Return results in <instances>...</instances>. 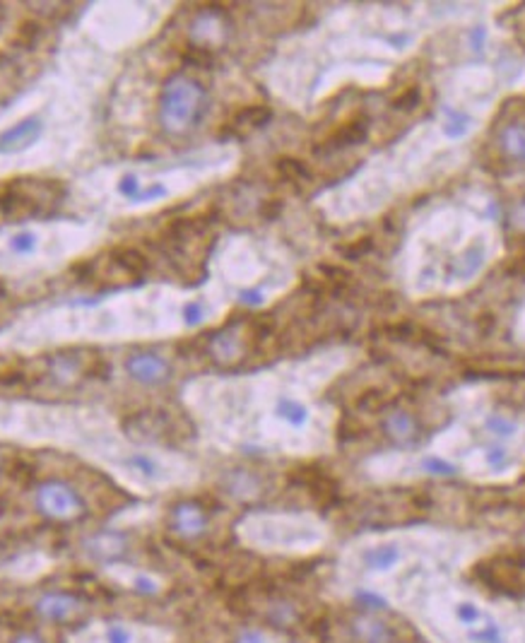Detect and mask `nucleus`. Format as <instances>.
I'll use <instances>...</instances> for the list:
<instances>
[{
    "label": "nucleus",
    "mask_w": 525,
    "mask_h": 643,
    "mask_svg": "<svg viewBox=\"0 0 525 643\" xmlns=\"http://www.w3.org/2000/svg\"><path fill=\"white\" fill-rule=\"evenodd\" d=\"M37 506L53 521H73L82 513V502L73 487L63 482H46L37 489Z\"/></svg>",
    "instance_id": "15"
},
{
    "label": "nucleus",
    "mask_w": 525,
    "mask_h": 643,
    "mask_svg": "<svg viewBox=\"0 0 525 643\" xmlns=\"http://www.w3.org/2000/svg\"><path fill=\"white\" fill-rule=\"evenodd\" d=\"M239 643H270V638L263 634H258V631H249V634L241 636V641Z\"/></svg>",
    "instance_id": "27"
},
{
    "label": "nucleus",
    "mask_w": 525,
    "mask_h": 643,
    "mask_svg": "<svg viewBox=\"0 0 525 643\" xmlns=\"http://www.w3.org/2000/svg\"><path fill=\"white\" fill-rule=\"evenodd\" d=\"M205 280L231 306L266 309L294 289L299 275L292 256L277 241L231 231L213 246Z\"/></svg>",
    "instance_id": "8"
},
{
    "label": "nucleus",
    "mask_w": 525,
    "mask_h": 643,
    "mask_svg": "<svg viewBox=\"0 0 525 643\" xmlns=\"http://www.w3.org/2000/svg\"><path fill=\"white\" fill-rule=\"evenodd\" d=\"M109 227L96 217H60L17 222L0 234V266L23 270H59L96 251Z\"/></svg>",
    "instance_id": "9"
},
{
    "label": "nucleus",
    "mask_w": 525,
    "mask_h": 643,
    "mask_svg": "<svg viewBox=\"0 0 525 643\" xmlns=\"http://www.w3.org/2000/svg\"><path fill=\"white\" fill-rule=\"evenodd\" d=\"M205 523H207L205 513H203L198 506H191V503L178 506L177 513H174V525H177V530L181 532V535H186V538H195V535H200V532L205 530Z\"/></svg>",
    "instance_id": "21"
},
{
    "label": "nucleus",
    "mask_w": 525,
    "mask_h": 643,
    "mask_svg": "<svg viewBox=\"0 0 525 643\" xmlns=\"http://www.w3.org/2000/svg\"><path fill=\"white\" fill-rule=\"evenodd\" d=\"M503 149L509 152L511 157L516 159H525V126L523 123H516V126H509L503 131Z\"/></svg>",
    "instance_id": "25"
},
{
    "label": "nucleus",
    "mask_w": 525,
    "mask_h": 643,
    "mask_svg": "<svg viewBox=\"0 0 525 643\" xmlns=\"http://www.w3.org/2000/svg\"><path fill=\"white\" fill-rule=\"evenodd\" d=\"M352 631H355V638L362 643H391L393 641V631L391 627L385 624L384 620L378 617H359L352 624Z\"/></svg>",
    "instance_id": "20"
},
{
    "label": "nucleus",
    "mask_w": 525,
    "mask_h": 643,
    "mask_svg": "<svg viewBox=\"0 0 525 643\" xmlns=\"http://www.w3.org/2000/svg\"><path fill=\"white\" fill-rule=\"evenodd\" d=\"M0 439L70 453L135 494H159L198 480L191 460L167 448L138 444L102 407L0 403Z\"/></svg>",
    "instance_id": "5"
},
{
    "label": "nucleus",
    "mask_w": 525,
    "mask_h": 643,
    "mask_svg": "<svg viewBox=\"0 0 525 643\" xmlns=\"http://www.w3.org/2000/svg\"><path fill=\"white\" fill-rule=\"evenodd\" d=\"M506 80L509 73L502 63L477 59L451 66L439 82L431 116L374 152L349 177L323 188L313 207L330 224L367 222L453 174Z\"/></svg>",
    "instance_id": "3"
},
{
    "label": "nucleus",
    "mask_w": 525,
    "mask_h": 643,
    "mask_svg": "<svg viewBox=\"0 0 525 643\" xmlns=\"http://www.w3.org/2000/svg\"><path fill=\"white\" fill-rule=\"evenodd\" d=\"M467 641L470 643H506V631L494 617H484L480 624H475L473 629H466Z\"/></svg>",
    "instance_id": "22"
},
{
    "label": "nucleus",
    "mask_w": 525,
    "mask_h": 643,
    "mask_svg": "<svg viewBox=\"0 0 525 643\" xmlns=\"http://www.w3.org/2000/svg\"><path fill=\"white\" fill-rule=\"evenodd\" d=\"M13 643H44V641H41V638L34 634H24V636H17Z\"/></svg>",
    "instance_id": "28"
},
{
    "label": "nucleus",
    "mask_w": 525,
    "mask_h": 643,
    "mask_svg": "<svg viewBox=\"0 0 525 643\" xmlns=\"http://www.w3.org/2000/svg\"><path fill=\"white\" fill-rule=\"evenodd\" d=\"M239 540L270 555H309L326 545L328 525L303 511H256L239 521Z\"/></svg>",
    "instance_id": "11"
},
{
    "label": "nucleus",
    "mask_w": 525,
    "mask_h": 643,
    "mask_svg": "<svg viewBox=\"0 0 525 643\" xmlns=\"http://www.w3.org/2000/svg\"><path fill=\"white\" fill-rule=\"evenodd\" d=\"M499 253L496 214L484 200H446L420 214L395 256V280L414 302L458 296Z\"/></svg>",
    "instance_id": "6"
},
{
    "label": "nucleus",
    "mask_w": 525,
    "mask_h": 643,
    "mask_svg": "<svg viewBox=\"0 0 525 643\" xmlns=\"http://www.w3.org/2000/svg\"><path fill=\"white\" fill-rule=\"evenodd\" d=\"M241 167L237 142H205L177 155L99 164L70 186V200L85 217H140L222 184Z\"/></svg>",
    "instance_id": "7"
},
{
    "label": "nucleus",
    "mask_w": 525,
    "mask_h": 643,
    "mask_svg": "<svg viewBox=\"0 0 525 643\" xmlns=\"http://www.w3.org/2000/svg\"><path fill=\"white\" fill-rule=\"evenodd\" d=\"M104 574L112 578V581H116V584L126 585L128 591L140 593V595H157V593H162L164 588V584L155 576V574H149V571H142V569H133V566H128V564L106 562Z\"/></svg>",
    "instance_id": "16"
},
{
    "label": "nucleus",
    "mask_w": 525,
    "mask_h": 643,
    "mask_svg": "<svg viewBox=\"0 0 525 643\" xmlns=\"http://www.w3.org/2000/svg\"><path fill=\"white\" fill-rule=\"evenodd\" d=\"M126 369H128V374H131V378H135L138 384H145V385L159 384V381H164V378H167V374H169V367H167V362L155 355L131 357L126 364Z\"/></svg>",
    "instance_id": "17"
},
{
    "label": "nucleus",
    "mask_w": 525,
    "mask_h": 643,
    "mask_svg": "<svg viewBox=\"0 0 525 643\" xmlns=\"http://www.w3.org/2000/svg\"><path fill=\"white\" fill-rule=\"evenodd\" d=\"M68 643H169V638L159 629L123 620H109L89 624Z\"/></svg>",
    "instance_id": "14"
},
{
    "label": "nucleus",
    "mask_w": 525,
    "mask_h": 643,
    "mask_svg": "<svg viewBox=\"0 0 525 643\" xmlns=\"http://www.w3.org/2000/svg\"><path fill=\"white\" fill-rule=\"evenodd\" d=\"M453 617L458 620L460 627L473 629L475 624H480V621L487 617V612H484L477 602H473V600H458V602L453 605Z\"/></svg>",
    "instance_id": "24"
},
{
    "label": "nucleus",
    "mask_w": 525,
    "mask_h": 643,
    "mask_svg": "<svg viewBox=\"0 0 525 643\" xmlns=\"http://www.w3.org/2000/svg\"><path fill=\"white\" fill-rule=\"evenodd\" d=\"M357 355L349 345H330L249 374L198 376L181 398L200 434L227 451L313 456L328 451L335 434V410L321 391Z\"/></svg>",
    "instance_id": "2"
},
{
    "label": "nucleus",
    "mask_w": 525,
    "mask_h": 643,
    "mask_svg": "<svg viewBox=\"0 0 525 643\" xmlns=\"http://www.w3.org/2000/svg\"><path fill=\"white\" fill-rule=\"evenodd\" d=\"M477 13L466 3L340 5L289 34L260 68L266 89L294 112H313L342 87H381L441 27Z\"/></svg>",
    "instance_id": "1"
},
{
    "label": "nucleus",
    "mask_w": 525,
    "mask_h": 643,
    "mask_svg": "<svg viewBox=\"0 0 525 643\" xmlns=\"http://www.w3.org/2000/svg\"><path fill=\"white\" fill-rule=\"evenodd\" d=\"M171 10L174 3H92L77 23L80 41L102 56L126 51L148 41Z\"/></svg>",
    "instance_id": "10"
},
{
    "label": "nucleus",
    "mask_w": 525,
    "mask_h": 643,
    "mask_svg": "<svg viewBox=\"0 0 525 643\" xmlns=\"http://www.w3.org/2000/svg\"><path fill=\"white\" fill-rule=\"evenodd\" d=\"M203 106V89L191 77H171L159 99V119L162 126L171 133H184L198 119Z\"/></svg>",
    "instance_id": "12"
},
{
    "label": "nucleus",
    "mask_w": 525,
    "mask_h": 643,
    "mask_svg": "<svg viewBox=\"0 0 525 643\" xmlns=\"http://www.w3.org/2000/svg\"><path fill=\"white\" fill-rule=\"evenodd\" d=\"M80 610V600L73 598V595H66V593H49L44 598H39L37 602V612L44 617V620L51 621H66L70 617H75Z\"/></svg>",
    "instance_id": "18"
},
{
    "label": "nucleus",
    "mask_w": 525,
    "mask_h": 643,
    "mask_svg": "<svg viewBox=\"0 0 525 643\" xmlns=\"http://www.w3.org/2000/svg\"><path fill=\"white\" fill-rule=\"evenodd\" d=\"M87 549L96 559H106L109 562V559H116V555H121L123 540L116 532H102V535H96V538L87 542Z\"/></svg>",
    "instance_id": "23"
},
{
    "label": "nucleus",
    "mask_w": 525,
    "mask_h": 643,
    "mask_svg": "<svg viewBox=\"0 0 525 643\" xmlns=\"http://www.w3.org/2000/svg\"><path fill=\"white\" fill-rule=\"evenodd\" d=\"M234 309L207 280L193 287L148 282L37 309L13 331L20 349L169 340L222 323Z\"/></svg>",
    "instance_id": "4"
},
{
    "label": "nucleus",
    "mask_w": 525,
    "mask_h": 643,
    "mask_svg": "<svg viewBox=\"0 0 525 643\" xmlns=\"http://www.w3.org/2000/svg\"><path fill=\"white\" fill-rule=\"evenodd\" d=\"M410 557V545L400 535L388 538H371L349 549V569L362 571L367 576H384L391 574Z\"/></svg>",
    "instance_id": "13"
},
{
    "label": "nucleus",
    "mask_w": 525,
    "mask_h": 643,
    "mask_svg": "<svg viewBox=\"0 0 525 643\" xmlns=\"http://www.w3.org/2000/svg\"><path fill=\"white\" fill-rule=\"evenodd\" d=\"M388 429H391V434L395 439H407L412 434V421L405 414H393L391 420H388Z\"/></svg>",
    "instance_id": "26"
},
{
    "label": "nucleus",
    "mask_w": 525,
    "mask_h": 643,
    "mask_svg": "<svg viewBox=\"0 0 525 643\" xmlns=\"http://www.w3.org/2000/svg\"><path fill=\"white\" fill-rule=\"evenodd\" d=\"M51 566L53 562L44 552H30V555L17 557L8 566V574L17 581H34V578L44 576L46 571H51Z\"/></svg>",
    "instance_id": "19"
}]
</instances>
